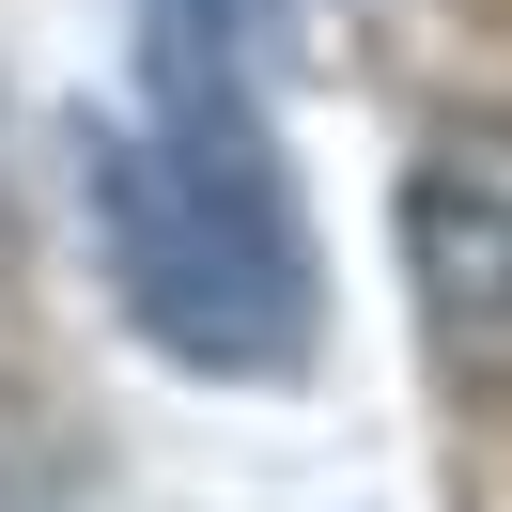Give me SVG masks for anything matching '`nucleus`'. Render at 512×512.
<instances>
[{
    "label": "nucleus",
    "instance_id": "2",
    "mask_svg": "<svg viewBox=\"0 0 512 512\" xmlns=\"http://www.w3.org/2000/svg\"><path fill=\"white\" fill-rule=\"evenodd\" d=\"M404 280H419V326L466 388L512 373V140H450L419 156L404 187Z\"/></svg>",
    "mask_w": 512,
    "mask_h": 512
},
{
    "label": "nucleus",
    "instance_id": "1",
    "mask_svg": "<svg viewBox=\"0 0 512 512\" xmlns=\"http://www.w3.org/2000/svg\"><path fill=\"white\" fill-rule=\"evenodd\" d=\"M94 233L156 357L218 388L311 373V233H295V171L264 140L233 0H140V109L94 140Z\"/></svg>",
    "mask_w": 512,
    "mask_h": 512
}]
</instances>
